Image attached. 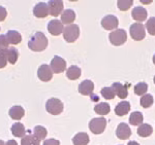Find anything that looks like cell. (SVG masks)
Masks as SVG:
<instances>
[{
	"instance_id": "6da1fadb",
	"label": "cell",
	"mask_w": 155,
	"mask_h": 145,
	"mask_svg": "<svg viewBox=\"0 0 155 145\" xmlns=\"http://www.w3.org/2000/svg\"><path fill=\"white\" fill-rule=\"evenodd\" d=\"M48 46V38L42 32H36L30 37L28 47L33 52H42Z\"/></svg>"
},
{
	"instance_id": "7a4b0ae2",
	"label": "cell",
	"mask_w": 155,
	"mask_h": 145,
	"mask_svg": "<svg viewBox=\"0 0 155 145\" xmlns=\"http://www.w3.org/2000/svg\"><path fill=\"white\" fill-rule=\"evenodd\" d=\"M46 109L52 115H58L63 111V103L57 98H51L47 101Z\"/></svg>"
},
{
	"instance_id": "3957f363",
	"label": "cell",
	"mask_w": 155,
	"mask_h": 145,
	"mask_svg": "<svg viewBox=\"0 0 155 145\" xmlns=\"http://www.w3.org/2000/svg\"><path fill=\"white\" fill-rule=\"evenodd\" d=\"M80 36V28L76 24L66 26L63 30V37L67 42H74Z\"/></svg>"
},
{
	"instance_id": "277c9868",
	"label": "cell",
	"mask_w": 155,
	"mask_h": 145,
	"mask_svg": "<svg viewBox=\"0 0 155 145\" xmlns=\"http://www.w3.org/2000/svg\"><path fill=\"white\" fill-rule=\"evenodd\" d=\"M107 127V119L104 117H97V118L91 119L89 122V129L93 134L98 135L104 133Z\"/></svg>"
},
{
	"instance_id": "5b68a950",
	"label": "cell",
	"mask_w": 155,
	"mask_h": 145,
	"mask_svg": "<svg viewBox=\"0 0 155 145\" xmlns=\"http://www.w3.org/2000/svg\"><path fill=\"white\" fill-rule=\"evenodd\" d=\"M110 41L114 46H121L127 40V35L125 30L123 29H116L115 31L111 32L109 35Z\"/></svg>"
},
{
	"instance_id": "8992f818",
	"label": "cell",
	"mask_w": 155,
	"mask_h": 145,
	"mask_svg": "<svg viewBox=\"0 0 155 145\" xmlns=\"http://www.w3.org/2000/svg\"><path fill=\"white\" fill-rule=\"evenodd\" d=\"M130 36L134 40L141 41L145 38V26L142 23H134L129 28Z\"/></svg>"
},
{
	"instance_id": "52a82bcc",
	"label": "cell",
	"mask_w": 155,
	"mask_h": 145,
	"mask_svg": "<svg viewBox=\"0 0 155 145\" xmlns=\"http://www.w3.org/2000/svg\"><path fill=\"white\" fill-rule=\"evenodd\" d=\"M52 71L54 73H62L66 69V61L59 56H55L50 64Z\"/></svg>"
},
{
	"instance_id": "ba28073f",
	"label": "cell",
	"mask_w": 155,
	"mask_h": 145,
	"mask_svg": "<svg viewBox=\"0 0 155 145\" xmlns=\"http://www.w3.org/2000/svg\"><path fill=\"white\" fill-rule=\"evenodd\" d=\"M49 14L53 17H58L63 11V1L61 0H50L48 2Z\"/></svg>"
},
{
	"instance_id": "9c48e42d",
	"label": "cell",
	"mask_w": 155,
	"mask_h": 145,
	"mask_svg": "<svg viewBox=\"0 0 155 145\" xmlns=\"http://www.w3.org/2000/svg\"><path fill=\"white\" fill-rule=\"evenodd\" d=\"M37 76L41 81H50L53 77V71H52L51 67L47 64H42L37 70Z\"/></svg>"
},
{
	"instance_id": "30bf717a",
	"label": "cell",
	"mask_w": 155,
	"mask_h": 145,
	"mask_svg": "<svg viewBox=\"0 0 155 145\" xmlns=\"http://www.w3.org/2000/svg\"><path fill=\"white\" fill-rule=\"evenodd\" d=\"M33 14L34 17H38V19H44L49 16V8L48 3L46 2H39L35 6L33 7Z\"/></svg>"
},
{
	"instance_id": "8fae6325",
	"label": "cell",
	"mask_w": 155,
	"mask_h": 145,
	"mask_svg": "<svg viewBox=\"0 0 155 145\" xmlns=\"http://www.w3.org/2000/svg\"><path fill=\"white\" fill-rule=\"evenodd\" d=\"M119 25V21L116 17L113 14H109L106 16L101 20V26L106 30H113L116 29Z\"/></svg>"
},
{
	"instance_id": "7c38bea8",
	"label": "cell",
	"mask_w": 155,
	"mask_h": 145,
	"mask_svg": "<svg viewBox=\"0 0 155 145\" xmlns=\"http://www.w3.org/2000/svg\"><path fill=\"white\" fill-rule=\"evenodd\" d=\"M64 27L63 24L61 23V21L59 20H52V21L49 22L48 24V31L54 36H57V35H60L63 32Z\"/></svg>"
},
{
	"instance_id": "4fadbf2b",
	"label": "cell",
	"mask_w": 155,
	"mask_h": 145,
	"mask_svg": "<svg viewBox=\"0 0 155 145\" xmlns=\"http://www.w3.org/2000/svg\"><path fill=\"white\" fill-rule=\"evenodd\" d=\"M116 135L119 139L126 140L130 137L131 130L128 127V125L124 124V122H121V124L118 125V127H117V129H116Z\"/></svg>"
},
{
	"instance_id": "5bb4252c",
	"label": "cell",
	"mask_w": 155,
	"mask_h": 145,
	"mask_svg": "<svg viewBox=\"0 0 155 145\" xmlns=\"http://www.w3.org/2000/svg\"><path fill=\"white\" fill-rule=\"evenodd\" d=\"M94 90V84L89 79H86V80L82 81L81 84H79V92L80 94L84 95V96H89V95H92Z\"/></svg>"
},
{
	"instance_id": "9a60e30c",
	"label": "cell",
	"mask_w": 155,
	"mask_h": 145,
	"mask_svg": "<svg viewBox=\"0 0 155 145\" xmlns=\"http://www.w3.org/2000/svg\"><path fill=\"white\" fill-rule=\"evenodd\" d=\"M112 89L114 90L115 94L119 97L120 99H125L127 96H128V90H127V87L123 86L120 82H114L112 84Z\"/></svg>"
},
{
	"instance_id": "2e32d148",
	"label": "cell",
	"mask_w": 155,
	"mask_h": 145,
	"mask_svg": "<svg viewBox=\"0 0 155 145\" xmlns=\"http://www.w3.org/2000/svg\"><path fill=\"white\" fill-rule=\"evenodd\" d=\"M131 16L134 17V20H136L137 22H143L147 19V11L144 7L141 6H137L132 9L131 11Z\"/></svg>"
},
{
	"instance_id": "e0dca14e",
	"label": "cell",
	"mask_w": 155,
	"mask_h": 145,
	"mask_svg": "<svg viewBox=\"0 0 155 145\" xmlns=\"http://www.w3.org/2000/svg\"><path fill=\"white\" fill-rule=\"evenodd\" d=\"M130 110V104L127 101L120 102V103L115 107V113L118 116H124Z\"/></svg>"
},
{
	"instance_id": "ac0fdd59",
	"label": "cell",
	"mask_w": 155,
	"mask_h": 145,
	"mask_svg": "<svg viewBox=\"0 0 155 145\" xmlns=\"http://www.w3.org/2000/svg\"><path fill=\"white\" fill-rule=\"evenodd\" d=\"M8 114H9V116H11L12 119L19 121V119H21L22 117L24 116L25 110H24L23 107L20 106V105H15V106H12V108L9 109Z\"/></svg>"
},
{
	"instance_id": "d6986e66",
	"label": "cell",
	"mask_w": 155,
	"mask_h": 145,
	"mask_svg": "<svg viewBox=\"0 0 155 145\" xmlns=\"http://www.w3.org/2000/svg\"><path fill=\"white\" fill-rule=\"evenodd\" d=\"M11 131L15 137H18V138L21 139L26 135V129H25L23 124H21V122H16V124L12 125Z\"/></svg>"
},
{
	"instance_id": "ffe728a7",
	"label": "cell",
	"mask_w": 155,
	"mask_h": 145,
	"mask_svg": "<svg viewBox=\"0 0 155 145\" xmlns=\"http://www.w3.org/2000/svg\"><path fill=\"white\" fill-rule=\"evenodd\" d=\"M76 20V14L72 9H65L61 14V23L71 25L72 22Z\"/></svg>"
},
{
	"instance_id": "44dd1931",
	"label": "cell",
	"mask_w": 155,
	"mask_h": 145,
	"mask_svg": "<svg viewBox=\"0 0 155 145\" xmlns=\"http://www.w3.org/2000/svg\"><path fill=\"white\" fill-rule=\"evenodd\" d=\"M6 37L9 43L14 44V46L15 44H19L22 41V35L16 30H9L6 33Z\"/></svg>"
},
{
	"instance_id": "7402d4cb",
	"label": "cell",
	"mask_w": 155,
	"mask_h": 145,
	"mask_svg": "<svg viewBox=\"0 0 155 145\" xmlns=\"http://www.w3.org/2000/svg\"><path fill=\"white\" fill-rule=\"evenodd\" d=\"M72 143L74 145H87L89 143V136L87 133H78L76 136L72 138Z\"/></svg>"
},
{
	"instance_id": "603a6c76",
	"label": "cell",
	"mask_w": 155,
	"mask_h": 145,
	"mask_svg": "<svg viewBox=\"0 0 155 145\" xmlns=\"http://www.w3.org/2000/svg\"><path fill=\"white\" fill-rule=\"evenodd\" d=\"M81 73L82 71L80 69V67L76 66V65H72V66H71L66 70V76L71 80H76V79H78L81 76Z\"/></svg>"
},
{
	"instance_id": "cb8c5ba5",
	"label": "cell",
	"mask_w": 155,
	"mask_h": 145,
	"mask_svg": "<svg viewBox=\"0 0 155 145\" xmlns=\"http://www.w3.org/2000/svg\"><path fill=\"white\" fill-rule=\"evenodd\" d=\"M143 121H144L143 114L139 111L132 112L130 116H129V122H130L132 126H141Z\"/></svg>"
},
{
	"instance_id": "d4e9b609",
	"label": "cell",
	"mask_w": 155,
	"mask_h": 145,
	"mask_svg": "<svg viewBox=\"0 0 155 145\" xmlns=\"http://www.w3.org/2000/svg\"><path fill=\"white\" fill-rule=\"evenodd\" d=\"M6 56H7V61L11 64H16L19 58V51L16 47H11L6 51Z\"/></svg>"
},
{
	"instance_id": "484cf974",
	"label": "cell",
	"mask_w": 155,
	"mask_h": 145,
	"mask_svg": "<svg viewBox=\"0 0 155 145\" xmlns=\"http://www.w3.org/2000/svg\"><path fill=\"white\" fill-rule=\"evenodd\" d=\"M153 133V129L149 124H142L137 128V134L141 137H148Z\"/></svg>"
},
{
	"instance_id": "4316f807",
	"label": "cell",
	"mask_w": 155,
	"mask_h": 145,
	"mask_svg": "<svg viewBox=\"0 0 155 145\" xmlns=\"http://www.w3.org/2000/svg\"><path fill=\"white\" fill-rule=\"evenodd\" d=\"M110 110H111V107L107 103H99L94 107V111L99 115H107L110 113Z\"/></svg>"
},
{
	"instance_id": "83f0119b",
	"label": "cell",
	"mask_w": 155,
	"mask_h": 145,
	"mask_svg": "<svg viewBox=\"0 0 155 145\" xmlns=\"http://www.w3.org/2000/svg\"><path fill=\"white\" fill-rule=\"evenodd\" d=\"M21 145H41V143L34 135H25L21 140Z\"/></svg>"
},
{
	"instance_id": "f1b7e54d",
	"label": "cell",
	"mask_w": 155,
	"mask_h": 145,
	"mask_svg": "<svg viewBox=\"0 0 155 145\" xmlns=\"http://www.w3.org/2000/svg\"><path fill=\"white\" fill-rule=\"evenodd\" d=\"M47 134H48V132H47V129L45 128V127L42 126H36L34 127L33 129V135L36 137L37 139L41 141V140H44L45 138L47 137Z\"/></svg>"
},
{
	"instance_id": "f546056e",
	"label": "cell",
	"mask_w": 155,
	"mask_h": 145,
	"mask_svg": "<svg viewBox=\"0 0 155 145\" xmlns=\"http://www.w3.org/2000/svg\"><path fill=\"white\" fill-rule=\"evenodd\" d=\"M153 102H154V100H153V97H152L151 95H150V94H145L144 96L141 98L140 104H141V106L144 107V108H149V107L152 106Z\"/></svg>"
},
{
	"instance_id": "4dcf8cb0",
	"label": "cell",
	"mask_w": 155,
	"mask_h": 145,
	"mask_svg": "<svg viewBox=\"0 0 155 145\" xmlns=\"http://www.w3.org/2000/svg\"><path fill=\"white\" fill-rule=\"evenodd\" d=\"M148 91V84L146 82H139L134 86V93L139 96H144Z\"/></svg>"
},
{
	"instance_id": "1f68e13d",
	"label": "cell",
	"mask_w": 155,
	"mask_h": 145,
	"mask_svg": "<svg viewBox=\"0 0 155 145\" xmlns=\"http://www.w3.org/2000/svg\"><path fill=\"white\" fill-rule=\"evenodd\" d=\"M101 96L107 100H112L115 98V92L112 87H104L101 91Z\"/></svg>"
},
{
	"instance_id": "d6a6232c",
	"label": "cell",
	"mask_w": 155,
	"mask_h": 145,
	"mask_svg": "<svg viewBox=\"0 0 155 145\" xmlns=\"http://www.w3.org/2000/svg\"><path fill=\"white\" fill-rule=\"evenodd\" d=\"M145 28L149 32L150 35H155V17H152L147 21Z\"/></svg>"
},
{
	"instance_id": "836d02e7",
	"label": "cell",
	"mask_w": 155,
	"mask_h": 145,
	"mask_svg": "<svg viewBox=\"0 0 155 145\" xmlns=\"http://www.w3.org/2000/svg\"><path fill=\"white\" fill-rule=\"evenodd\" d=\"M132 3H134L132 0H118L117 5H118L120 11H127L132 5Z\"/></svg>"
},
{
	"instance_id": "e575fe53",
	"label": "cell",
	"mask_w": 155,
	"mask_h": 145,
	"mask_svg": "<svg viewBox=\"0 0 155 145\" xmlns=\"http://www.w3.org/2000/svg\"><path fill=\"white\" fill-rule=\"evenodd\" d=\"M8 46H9V42L7 40L6 35L1 34L0 35V51H6V49H8Z\"/></svg>"
},
{
	"instance_id": "d590c367",
	"label": "cell",
	"mask_w": 155,
	"mask_h": 145,
	"mask_svg": "<svg viewBox=\"0 0 155 145\" xmlns=\"http://www.w3.org/2000/svg\"><path fill=\"white\" fill-rule=\"evenodd\" d=\"M7 51V49H6ZM6 51H0V69L4 68L7 64V56Z\"/></svg>"
},
{
	"instance_id": "8d00e7d4",
	"label": "cell",
	"mask_w": 155,
	"mask_h": 145,
	"mask_svg": "<svg viewBox=\"0 0 155 145\" xmlns=\"http://www.w3.org/2000/svg\"><path fill=\"white\" fill-rule=\"evenodd\" d=\"M7 16V11L5 9V7L3 6H0V22L4 21L5 20V17Z\"/></svg>"
},
{
	"instance_id": "74e56055",
	"label": "cell",
	"mask_w": 155,
	"mask_h": 145,
	"mask_svg": "<svg viewBox=\"0 0 155 145\" xmlns=\"http://www.w3.org/2000/svg\"><path fill=\"white\" fill-rule=\"evenodd\" d=\"M42 145H60V142L56 139H47Z\"/></svg>"
},
{
	"instance_id": "f35d334b",
	"label": "cell",
	"mask_w": 155,
	"mask_h": 145,
	"mask_svg": "<svg viewBox=\"0 0 155 145\" xmlns=\"http://www.w3.org/2000/svg\"><path fill=\"white\" fill-rule=\"evenodd\" d=\"M5 145H18V143H17L15 140H8L5 143Z\"/></svg>"
},
{
	"instance_id": "ab89813d",
	"label": "cell",
	"mask_w": 155,
	"mask_h": 145,
	"mask_svg": "<svg viewBox=\"0 0 155 145\" xmlns=\"http://www.w3.org/2000/svg\"><path fill=\"white\" fill-rule=\"evenodd\" d=\"M127 145H140V144L137 143V141H130V142H128V144Z\"/></svg>"
},
{
	"instance_id": "60d3db41",
	"label": "cell",
	"mask_w": 155,
	"mask_h": 145,
	"mask_svg": "<svg viewBox=\"0 0 155 145\" xmlns=\"http://www.w3.org/2000/svg\"><path fill=\"white\" fill-rule=\"evenodd\" d=\"M0 145H5V143H4V141H2V140H0Z\"/></svg>"
},
{
	"instance_id": "b9f144b4",
	"label": "cell",
	"mask_w": 155,
	"mask_h": 145,
	"mask_svg": "<svg viewBox=\"0 0 155 145\" xmlns=\"http://www.w3.org/2000/svg\"><path fill=\"white\" fill-rule=\"evenodd\" d=\"M153 63H154V65H155V55L153 56Z\"/></svg>"
},
{
	"instance_id": "7bdbcfd3",
	"label": "cell",
	"mask_w": 155,
	"mask_h": 145,
	"mask_svg": "<svg viewBox=\"0 0 155 145\" xmlns=\"http://www.w3.org/2000/svg\"><path fill=\"white\" fill-rule=\"evenodd\" d=\"M154 84H155V76H154Z\"/></svg>"
}]
</instances>
